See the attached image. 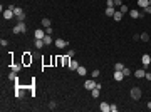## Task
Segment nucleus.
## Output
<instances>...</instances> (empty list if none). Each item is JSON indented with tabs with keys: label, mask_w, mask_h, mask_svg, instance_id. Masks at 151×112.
Here are the masks:
<instances>
[{
	"label": "nucleus",
	"mask_w": 151,
	"mask_h": 112,
	"mask_svg": "<svg viewBox=\"0 0 151 112\" xmlns=\"http://www.w3.org/2000/svg\"><path fill=\"white\" fill-rule=\"evenodd\" d=\"M14 34H25L27 32V25H25V22H17V25L12 28Z\"/></svg>",
	"instance_id": "obj_1"
},
{
	"label": "nucleus",
	"mask_w": 151,
	"mask_h": 112,
	"mask_svg": "<svg viewBox=\"0 0 151 112\" xmlns=\"http://www.w3.org/2000/svg\"><path fill=\"white\" fill-rule=\"evenodd\" d=\"M129 94H131V99L133 100H139L141 97H143V92H141V89H139V87H133Z\"/></svg>",
	"instance_id": "obj_2"
},
{
	"label": "nucleus",
	"mask_w": 151,
	"mask_h": 112,
	"mask_svg": "<svg viewBox=\"0 0 151 112\" xmlns=\"http://www.w3.org/2000/svg\"><path fill=\"white\" fill-rule=\"evenodd\" d=\"M14 13H15V17L19 19V22H24V19H25L24 8H20V7H15V8H14Z\"/></svg>",
	"instance_id": "obj_3"
},
{
	"label": "nucleus",
	"mask_w": 151,
	"mask_h": 112,
	"mask_svg": "<svg viewBox=\"0 0 151 112\" xmlns=\"http://www.w3.org/2000/svg\"><path fill=\"white\" fill-rule=\"evenodd\" d=\"M141 64H143L144 69L149 67V64H151V55L149 54H143V57H141Z\"/></svg>",
	"instance_id": "obj_4"
},
{
	"label": "nucleus",
	"mask_w": 151,
	"mask_h": 112,
	"mask_svg": "<svg viewBox=\"0 0 151 112\" xmlns=\"http://www.w3.org/2000/svg\"><path fill=\"white\" fill-rule=\"evenodd\" d=\"M32 60H34V59H32L30 54H29V52H24V55H22V64H24V65H30Z\"/></svg>",
	"instance_id": "obj_5"
},
{
	"label": "nucleus",
	"mask_w": 151,
	"mask_h": 112,
	"mask_svg": "<svg viewBox=\"0 0 151 112\" xmlns=\"http://www.w3.org/2000/svg\"><path fill=\"white\" fill-rule=\"evenodd\" d=\"M2 13H4V19H5V20H10L12 17H15V13H14V10H12V8H8V7L5 8V10H4Z\"/></svg>",
	"instance_id": "obj_6"
},
{
	"label": "nucleus",
	"mask_w": 151,
	"mask_h": 112,
	"mask_svg": "<svg viewBox=\"0 0 151 112\" xmlns=\"http://www.w3.org/2000/svg\"><path fill=\"white\" fill-rule=\"evenodd\" d=\"M96 85H97L96 80H86V82H84V89H87V90H92Z\"/></svg>",
	"instance_id": "obj_7"
},
{
	"label": "nucleus",
	"mask_w": 151,
	"mask_h": 112,
	"mask_svg": "<svg viewBox=\"0 0 151 112\" xmlns=\"http://www.w3.org/2000/svg\"><path fill=\"white\" fill-rule=\"evenodd\" d=\"M54 44H56V47H57V49H66V47H67V42H66V40H62V39L54 40Z\"/></svg>",
	"instance_id": "obj_8"
},
{
	"label": "nucleus",
	"mask_w": 151,
	"mask_h": 112,
	"mask_svg": "<svg viewBox=\"0 0 151 112\" xmlns=\"http://www.w3.org/2000/svg\"><path fill=\"white\" fill-rule=\"evenodd\" d=\"M114 80H116V82H121V80H124L123 70H114Z\"/></svg>",
	"instance_id": "obj_9"
},
{
	"label": "nucleus",
	"mask_w": 151,
	"mask_h": 112,
	"mask_svg": "<svg viewBox=\"0 0 151 112\" xmlns=\"http://www.w3.org/2000/svg\"><path fill=\"white\" fill-rule=\"evenodd\" d=\"M129 15H131V19H139V17H143V13L139 12V10H136V8H133V10H129Z\"/></svg>",
	"instance_id": "obj_10"
},
{
	"label": "nucleus",
	"mask_w": 151,
	"mask_h": 112,
	"mask_svg": "<svg viewBox=\"0 0 151 112\" xmlns=\"http://www.w3.org/2000/svg\"><path fill=\"white\" fill-rule=\"evenodd\" d=\"M76 72H77V75H81V77H86V74H87V69L84 67V65H79Z\"/></svg>",
	"instance_id": "obj_11"
},
{
	"label": "nucleus",
	"mask_w": 151,
	"mask_h": 112,
	"mask_svg": "<svg viewBox=\"0 0 151 112\" xmlns=\"http://www.w3.org/2000/svg\"><path fill=\"white\" fill-rule=\"evenodd\" d=\"M34 37H35V39H44V37H45L44 28H37L35 32H34Z\"/></svg>",
	"instance_id": "obj_12"
},
{
	"label": "nucleus",
	"mask_w": 151,
	"mask_h": 112,
	"mask_svg": "<svg viewBox=\"0 0 151 112\" xmlns=\"http://www.w3.org/2000/svg\"><path fill=\"white\" fill-rule=\"evenodd\" d=\"M71 60H72V57L69 55V54H66V55L62 57V65H64V67H69V64H71Z\"/></svg>",
	"instance_id": "obj_13"
},
{
	"label": "nucleus",
	"mask_w": 151,
	"mask_h": 112,
	"mask_svg": "<svg viewBox=\"0 0 151 112\" xmlns=\"http://www.w3.org/2000/svg\"><path fill=\"white\" fill-rule=\"evenodd\" d=\"M134 75H136V79H143V77L146 75V70H144V67H143V69H138V70L134 72Z\"/></svg>",
	"instance_id": "obj_14"
},
{
	"label": "nucleus",
	"mask_w": 151,
	"mask_h": 112,
	"mask_svg": "<svg viewBox=\"0 0 151 112\" xmlns=\"http://www.w3.org/2000/svg\"><path fill=\"white\" fill-rule=\"evenodd\" d=\"M99 109H101V110H103V112H111V105L107 104V102H101Z\"/></svg>",
	"instance_id": "obj_15"
},
{
	"label": "nucleus",
	"mask_w": 151,
	"mask_h": 112,
	"mask_svg": "<svg viewBox=\"0 0 151 112\" xmlns=\"http://www.w3.org/2000/svg\"><path fill=\"white\" fill-rule=\"evenodd\" d=\"M104 13H106L107 17H112L116 13V8L114 7H106V10H104Z\"/></svg>",
	"instance_id": "obj_16"
},
{
	"label": "nucleus",
	"mask_w": 151,
	"mask_h": 112,
	"mask_svg": "<svg viewBox=\"0 0 151 112\" xmlns=\"http://www.w3.org/2000/svg\"><path fill=\"white\" fill-rule=\"evenodd\" d=\"M34 45H35V49H39V50H40V49H42V47H44V39H35V42H34Z\"/></svg>",
	"instance_id": "obj_17"
},
{
	"label": "nucleus",
	"mask_w": 151,
	"mask_h": 112,
	"mask_svg": "<svg viewBox=\"0 0 151 112\" xmlns=\"http://www.w3.org/2000/svg\"><path fill=\"white\" fill-rule=\"evenodd\" d=\"M112 19H114L116 22H121V20H123V12H121V10H116V13L112 15Z\"/></svg>",
	"instance_id": "obj_18"
},
{
	"label": "nucleus",
	"mask_w": 151,
	"mask_h": 112,
	"mask_svg": "<svg viewBox=\"0 0 151 112\" xmlns=\"http://www.w3.org/2000/svg\"><path fill=\"white\" fill-rule=\"evenodd\" d=\"M79 62H77V60H74V59H72L71 60V64H69V69H71V70H77V67H79Z\"/></svg>",
	"instance_id": "obj_19"
},
{
	"label": "nucleus",
	"mask_w": 151,
	"mask_h": 112,
	"mask_svg": "<svg viewBox=\"0 0 151 112\" xmlns=\"http://www.w3.org/2000/svg\"><path fill=\"white\" fill-rule=\"evenodd\" d=\"M15 97H17V99H22V97H24V94H22V89L19 87V84H17V87H15Z\"/></svg>",
	"instance_id": "obj_20"
},
{
	"label": "nucleus",
	"mask_w": 151,
	"mask_h": 112,
	"mask_svg": "<svg viewBox=\"0 0 151 112\" xmlns=\"http://www.w3.org/2000/svg\"><path fill=\"white\" fill-rule=\"evenodd\" d=\"M52 42H54V39H52L49 34H45V37H44V44H45V45H51Z\"/></svg>",
	"instance_id": "obj_21"
},
{
	"label": "nucleus",
	"mask_w": 151,
	"mask_h": 112,
	"mask_svg": "<svg viewBox=\"0 0 151 112\" xmlns=\"http://www.w3.org/2000/svg\"><path fill=\"white\" fill-rule=\"evenodd\" d=\"M148 5H149V0H138V7L144 8V7H148Z\"/></svg>",
	"instance_id": "obj_22"
},
{
	"label": "nucleus",
	"mask_w": 151,
	"mask_h": 112,
	"mask_svg": "<svg viewBox=\"0 0 151 112\" xmlns=\"http://www.w3.org/2000/svg\"><path fill=\"white\" fill-rule=\"evenodd\" d=\"M99 90H101V89H97V87H94V89H92V90H91V95H92V97H94V99H97V97H99V95H101V94H99Z\"/></svg>",
	"instance_id": "obj_23"
},
{
	"label": "nucleus",
	"mask_w": 151,
	"mask_h": 112,
	"mask_svg": "<svg viewBox=\"0 0 151 112\" xmlns=\"http://www.w3.org/2000/svg\"><path fill=\"white\" fill-rule=\"evenodd\" d=\"M42 27H44V28L51 27V19H47V17H44V19H42Z\"/></svg>",
	"instance_id": "obj_24"
},
{
	"label": "nucleus",
	"mask_w": 151,
	"mask_h": 112,
	"mask_svg": "<svg viewBox=\"0 0 151 112\" xmlns=\"http://www.w3.org/2000/svg\"><path fill=\"white\" fill-rule=\"evenodd\" d=\"M139 39L143 40V42H148V40H149V34H148V32H143L141 35H139Z\"/></svg>",
	"instance_id": "obj_25"
},
{
	"label": "nucleus",
	"mask_w": 151,
	"mask_h": 112,
	"mask_svg": "<svg viewBox=\"0 0 151 112\" xmlns=\"http://www.w3.org/2000/svg\"><path fill=\"white\" fill-rule=\"evenodd\" d=\"M8 80H19V77H17V72H15V70H12V72L8 74Z\"/></svg>",
	"instance_id": "obj_26"
},
{
	"label": "nucleus",
	"mask_w": 151,
	"mask_h": 112,
	"mask_svg": "<svg viewBox=\"0 0 151 112\" xmlns=\"http://www.w3.org/2000/svg\"><path fill=\"white\" fill-rule=\"evenodd\" d=\"M124 69V64H121V62H116L114 64V70H123Z\"/></svg>",
	"instance_id": "obj_27"
},
{
	"label": "nucleus",
	"mask_w": 151,
	"mask_h": 112,
	"mask_svg": "<svg viewBox=\"0 0 151 112\" xmlns=\"http://www.w3.org/2000/svg\"><path fill=\"white\" fill-rule=\"evenodd\" d=\"M123 74H124V77H128V75H131L133 72H131V69H129V67H124L123 69Z\"/></svg>",
	"instance_id": "obj_28"
},
{
	"label": "nucleus",
	"mask_w": 151,
	"mask_h": 112,
	"mask_svg": "<svg viewBox=\"0 0 151 112\" xmlns=\"http://www.w3.org/2000/svg\"><path fill=\"white\" fill-rule=\"evenodd\" d=\"M22 65H24V64H14V65H12V70H15V72H19L20 69H22Z\"/></svg>",
	"instance_id": "obj_29"
},
{
	"label": "nucleus",
	"mask_w": 151,
	"mask_h": 112,
	"mask_svg": "<svg viewBox=\"0 0 151 112\" xmlns=\"http://www.w3.org/2000/svg\"><path fill=\"white\" fill-rule=\"evenodd\" d=\"M119 10H121V12H123V13H128V12H129V8H128V5H121V7H119Z\"/></svg>",
	"instance_id": "obj_30"
},
{
	"label": "nucleus",
	"mask_w": 151,
	"mask_h": 112,
	"mask_svg": "<svg viewBox=\"0 0 151 112\" xmlns=\"http://www.w3.org/2000/svg\"><path fill=\"white\" fill-rule=\"evenodd\" d=\"M99 69H94V70H92V79H96V77H99Z\"/></svg>",
	"instance_id": "obj_31"
},
{
	"label": "nucleus",
	"mask_w": 151,
	"mask_h": 112,
	"mask_svg": "<svg viewBox=\"0 0 151 112\" xmlns=\"http://www.w3.org/2000/svg\"><path fill=\"white\" fill-rule=\"evenodd\" d=\"M143 12H144V13H151V5H148V7H144V8H143Z\"/></svg>",
	"instance_id": "obj_32"
},
{
	"label": "nucleus",
	"mask_w": 151,
	"mask_h": 112,
	"mask_svg": "<svg viewBox=\"0 0 151 112\" xmlns=\"http://www.w3.org/2000/svg\"><path fill=\"white\" fill-rule=\"evenodd\" d=\"M123 5V0H114V7H121Z\"/></svg>",
	"instance_id": "obj_33"
},
{
	"label": "nucleus",
	"mask_w": 151,
	"mask_h": 112,
	"mask_svg": "<svg viewBox=\"0 0 151 112\" xmlns=\"http://www.w3.org/2000/svg\"><path fill=\"white\" fill-rule=\"evenodd\" d=\"M7 44H8V40H7V39H2V40H0V45H2V47H5Z\"/></svg>",
	"instance_id": "obj_34"
},
{
	"label": "nucleus",
	"mask_w": 151,
	"mask_h": 112,
	"mask_svg": "<svg viewBox=\"0 0 151 112\" xmlns=\"http://www.w3.org/2000/svg\"><path fill=\"white\" fill-rule=\"evenodd\" d=\"M106 5H107V7H114V0H107Z\"/></svg>",
	"instance_id": "obj_35"
},
{
	"label": "nucleus",
	"mask_w": 151,
	"mask_h": 112,
	"mask_svg": "<svg viewBox=\"0 0 151 112\" xmlns=\"http://www.w3.org/2000/svg\"><path fill=\"white\" fill-rule=\"evenodd\" d=\"M111 112H118V105L116 104H111Z\"/></svg>",
	"instance_id": "obj_36"
},
{
	"label": "nucleus",
	"mask_w": 151,
	"mask_h": 112,
	"mask_svg": "<svg viewBox=\"0 0 151 112\" xmlns=\"http://www.w3.org/2000/svg\"><path fill=\"white\" fill-rule=\"evenodd\" d=\"M45 34H49V35H51V34H52V27H47V28H45Z\"/></svg>",
	"instance_id": "obj_37"
},
{
	"label": "nucleus",
	"mask_w": 151,
	"mask_h": 112,
	"mask_svg": "<svg viewBox=\"0 0 151 112\" xmlns=\"http://www.w3.org/2000/svg\"><path fill=\"white\" fill-rule=\"evenodd\" d=\"M144 79H148V80H151V74H149V72H146V75H144Z\"/></svg>",
	"instance_id": "obj_38"
},
{
	"label": "nucleus",
	"mask_w": 151,
	"mask_h": 112,
	"mask_svg": "<svg viewBox=\"0 0 151 112\" xmlns=\"http://www.w3.org/2000/svg\"><path fill=\"white\" fill-rule=\"evenodd\" d=\"M146 107H148V109H149V110H151V102H148V105H146Z\"/></svg>",
	"instance_id": "obj_39"
},
{
	"label": "nucleus",
	"mask_w": 151,
	"mask_h": 112,
	"mask_svg": "<svg viewBox=\"0 0 151 112\" xmlns=\"http://www.w3.org/2000/svg\"><path fill=\"white\" fill-rule=\"evenodd\" d=\"M149 5H151V0H149Z\"/></svg>",
	"instance_id": "obj_40"
}]
</instances>
